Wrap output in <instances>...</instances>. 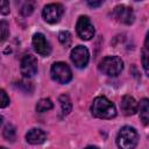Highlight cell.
<instances>
[{
	"mask_svg": "<svg viewBox=\"0 0 149 149\" xmlns=\"http://www.w3.org/2000/svg\"><path fill=\"white\" fill-rule=\"evenodd\" d=\"M54 107V104L50 99L48 98H43V99H40L36 104V111L38 113H43V112H47L49 109H51Z\"/></svg>",
	"mask_w": 149,
	"mask_h": 149,
	"instance_id": "15",
	"label": "cell"
},
{
	"mask_svg": "<svg viewBox=\"0 0 149 149\" xmlns=\"http://www.w3.org/2000/svg\"><path fill=\"white\" fill-rule=\"evenodd\" d=\"M76 30H77L78 36L84 41H88L94 36V27L91 20L88 19V16L86 15L79 16L77 24H76Z\"/></svg>",
	"mask_w": 149,
	"mask_h": 149,
	"instance_id": "5",
	"label": "cell"
},
{
	"mask_svg": "<svg viewBox=\"0 0 149 149\" xmlns=\"http://www.w3.org/2000/svg\"><path fill=\"white\" fill-rule=\"evenodd\" d=\"M0 95H1V100H0V107L5 108L8 104H9V98L7 97V93L5 92V90L0 91Z\"/></svg>",
	"mask_w": 149,
	"mask_h": 149,
	"instance_id": "22",
	"label": "cell"
},
{
	"mask_svg": "<svg viewBox=\"0 0 149 149\" xmlns=\"http://www.w3.org/2000/svg\"><path fill=\"white\" fill-rule=\"evenodd\" d=\"M33 47L35 49V51L41 55V56H49L51 52V47L49 44V42L47 41L45 36L41 33H36L33 36Z\"/></svg>",
	"mask_w": 149,
	"mask_h": 149,
	"instance_id": "10",
	"label": "cell"
},
{
	"mask_svg": "<svg viewBox=\"0 0 149 149\" xmlns=\"http://www.w3.org/2000/svg\"><path fill=\"white\" fill-rule=\"evenodd\" d=\"M70 57H71L72 63H73L77 68L83 69V68H85V66L87 65V63H88L90 52H88V50H87L86 47H84V45H77V47H74V48L72 49Z\"/></svg>",
	"mask_w": 149,
	"mask_h": 149,
	"instance_id": "8",
	"label": "cell"
},
{
	"mask_svg": "<svg viewBox=\"0 0 149 149\" xmlns=\"http://www.w3.org/2000/svg\"><path fill=\"white\" fill-rule=\"evenodd\" d=\"M16 86L22 90L23 92H31L33 91V85L30 81H26V80H20L19 83H16Z\"/></svg>",
	"mask_w": 149,
	"mask_h": 149,
	"instance_id": "20",
	"label": "cell"
},
{
	"mask_svg": "<svg viewBox=\"0 0 149 149\" xmlns=\"http://www.w3.org/2000/svg\"><path fill=\"white\" fill-rule=\"evenodd\" d=\"M101 3H102L101 1H93V2H92V1H88V2H87V5L91 6V7H98V6H100Z\"/></svg>",
	"mask_w": 149,
	"mask_h": 149,
	"instance_id": "24",
	"label": "cell"
},
{
	"mask_svg": "<svg viewBox=\"0 0 149 149\" xmlns=\"http://www.w3.org/2000/svg\"><path fill=\"white\" fill-rule=\"evenodd\" d=\"M58 40L61 42L62 45H64L65 48L70 47L71 45V42H72V36L71 34L68 31V30H63L58 34Z\"/></svg>",
	"mask_w": 149,
	"mask_h": 149,
	"instance_id": "16",
	"label": "cell"
},
{
	"mask_svg": "<svg viewBox=\"0 0 149 149\" xmlns=\"http://www.w3.org/2000/svg\"><path fill=\"white\" fill-rule=\"evenodd\" d=\"M64 8L61 3H49L42 10V16L48 23H56L61 20Z\"/></svg>",
	"mask_w": 149,
	"mask_h": 149,
	"instance_id": "7",
	"label": "cell"
},
{
	"mask_svg": "<svg viewBox=\"0 0 149 149\" xmlns=\"http://www.w3.org/2000/svg\"><path fill=\"white\" fill-rule=\"evenodd\" d=\"M144 44H146V48L149 50V31H148V34H147V37H146V42H144Z\"/></svg>",
	"mask_w": 149,
	"mask_h": 149,
	"instance_id": "25",
	"label": "cell"
},
{
	"mask_svg": "<svg viewBox=\"0 0 149 149\" xmlns=\"http://www.w3.org/2000/svg\"><path fill=\"white\" fill-rule=\"evenodd\" d=\"M139 115L143 125H149V99L143 98L139 102Z\"/></svg>",
	"mask_w": 149,
	"mask_h": 149,
	"instance_id": "13",
	"label": "cell"
},
{
	"mask_svg": "<svg viewBox=\"0 0 149 149\" xmlns=\"http://www.w3.org/2000/svg\"><path fill=\"white\" fill-rule=\"evenodd\" d=\"M141 61H142V65L143 69L146 71V73L149 76V50H142V56H141Z\"/></svg>",
	"mask_w": 149,
	"mask_h": 149,
	"instance_id": "18",
	"label": "cell"
},
{
	"mask_svg": "<svg viewBox=\"0 0 149 149\" xmlns=\"http://www.w3.org/2000/svg\"><path fill=\"white\" fill-rule=\"evenodd\" d=\"M120 107H121V111L125 115L129 116V115H133L137 112V108H139V105L136 102V100L132 97V95H123L122 99H121V104H120Z\"/></svg>",
	"mask_w": 149,
	"mask_h": 149,
	"instance_id": "11",
	"label": "cell"
},
{
	"mask_svg": "<svg viewBox=\"0 0 149 149\" xmlns=\"http://www.w3.org/2000/svg\"><path fill=\"white\" fill-rule=\"evenodd\" d=\"M137 142H139V134L130 126L122 127L118 133L116 143L120 149H135Z\"/></svg>",
	"mask_w": 149,
	"mask_h": 149,
	"instance_id": "2",
	"label": "cell"
},
{
	"mask_svg": "<svg viewBox=\"0 0 149 149\" xmlns=\"http://www.w3.org/2000/svg\"><path fill=\"white\" fill-rule=\"evenodd\" d=\"M0 29H1V42H3L8 36V23L2 20L0 22Z\"/></svg>",
	"mask_w": 149,
	"mask_h": 149,
	"instance_id": "21",
	"label": "cell"
},
{
	"mask_svg": "<svg viewBox=\"0 0 149 149\" xmlns=\"http://www.w3.org/2000/svg\"><path fill=\"white\" fill-rule=\"evenodd\" d=\"M26 140L30 144H41L47 140V134L40 128H33L26 134Z\"/></svg>",
	"mask_w": 149,
	"mask_h": 149,
	"instance_id": "12",
	"label": "cell"
},
{
	"mask_svg": "<svg viewBox=\"0 0 149 149\" xmlns=\"http://www.w3.org/2000/svg\"><path fill=\"white\" fill-rule=\"evenodd\" d=\"M112 16L114 20H116L118 22L123 23V24H132L135 20L133 9L125 5L116 6L112 12Z\"/></svg>",
	"mask_w": 149,
	"mask_h": 149,
	"instance_id": "6",
	"label": "cell"
},
{
	"mask_svg": "<svg viewBox=\"0 0 149 149\" xmlns=\"http://www.w3.org/2000/svg\"><path fill=\"white\" fill-rule=\"evenodd\" d=\"M0 149H6V148H5V147H1V148H0Z\"/></svg>",
	"mask_w": 149,
	"mask_h": 149,
	"instance_id": "27",
	"label": "cell"
},
{
	"mask_svg": "<svg viewBox=\"0 0 149 149\" xmlns=\"http://www.w3.org/2000/svg\"><path fill=\"white\" fill-rule=\"evenodd\" d=\"M58 100H59V104H61V115L62 116L68 115L72 109V104H71L70 98L66 94H63L58 98Z\"/></svg>",
	"mask_w": 149,
	"mask_h": 149,
	"instance_id": "14",
	"label": "cell"
},
{
	"mask_svg": "<svg viewBox=\"0 0 149 149\" xmlns=\"http://www.w3.org/2000/svg\"><path fill=\"white\" fill-rule=\"evenodd\" d=\"M85 149H98L97 147H93V146H90V147H86Z\"/></svg>",
	"mask_w": 149,
	"mask_h": 149,
	"instance_id": "26",
	"label": "cell"
},
{
	"mask_svg": "<svg viewBox=\"0 0 149 149\" xmlns=\"http://www.w3.org/2000/svg\"><path fill=\"white\" fill-rule=\"evenodd\" d=\"M0 12L2 15H6L9 13V3L7 1H1V7H0Z\"/></svg>",
	"mask_w": 149,
	"mask_h": 149,
	"instance_id": "23",
	"label": "cell"
},
{
	"mask_svg": "<svg viewBox=\"0 0 149 149\" xmlns=\"http://www.w3.org/2000/svg\"><path fill=\"white\" fill-rule=\"evenodd\" d=\"M51 77L54 80L61 84H66L72 79V71L66 63L56 62L51 66Z\"/></svg>",
	"mask_w": 149,
	"mask_h": 149,
	"instance_id": "4",
	"label": "cell"
},
{
	"mask_svg": "<svg viewBox=\"0 0 149 149\" xmlns=\"http://www.w3.org/2000/svg\"><path fill=\"white\" fill-rule=\"evenodd\" d=\"M33 10H34L33 3H31V2H26V3L21 7L20 13H21V15H23V16H29V15L33 13Z\"/></svg>",
	"mask_w": 149,
	"mask_h": 149,
	"instance_id": "19",
	"label": "cell"
},
{
	"mask_svg": "<svg viewBox=\"0 0 149 149\" xmlns=\"http://www.w3.org/2000/svg\"><path fill=\"white\" fill-rule=\"evenodd\" d=\"M2 135L6 140L8 141H14L15 140V128L12 125H7L3 130H2Z\"/></svg>",
	"mask_w": 149,
	"mask_h": 149,
	"instance_id": "17",
	"label": "cell"
},
{
	"mask_svg": "<svg viewBox=\"0 0 149 149\" xmlns=\"http://www.w3.org/2000/svg\"><path fill=\"white\" fill-rule=\"evenodd\" d=\"M91 113L94 118L99 119H113L116 115L115 105L106 97H97L91 105Z\"/></svg>",
	"mask_w": 149,
	"mask_h": 149,
	"instance_id": "1",
	"label": "cell"
},
{
	"mask_svg": "<svg viewBox=\"0 0 149 149\" xmlns=\"http://www.w3.org/2000/svg\"><path fill=\"white\" fill-rule=\"evenodd\" d=\"M98 68L99 71L102 72L104 74L109 77H115L120 74V72L122 71L123 62L118 56H106L100 61Z\"/></svg>",
	"mask_w": 149,
	"mask_h": 149,
	"instance_id": "3",
	"label": "cell"
},
{
	"mask_svg": "<svg viewBox=\"0 0 149 149\" xmlns=\"http://www.w3.org/2000/svg\"><path fill=\"white\" fill-rule=\"evenodd\" d=\"M21 74L24 78H30L34 74H36L37 72V59L35 58V56L28 54L24 55L23 58L21 59Z\"/></svg>",
	"mask_w": 149,
	"mask_h": 149,
	"instance_id": "9",
	"label": "cell"
}]
</instances>
